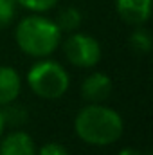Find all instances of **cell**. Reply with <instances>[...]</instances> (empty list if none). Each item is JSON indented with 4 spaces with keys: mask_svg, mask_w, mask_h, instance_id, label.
<instances>
[{
    "mask_svg": "<svg viewBox=\"0 0 153 155\" xmlns=\"http://www.w3.org/2000/svg\"><path fill=\"white\" fill-rule=\"evenodd\" d=\"M74 132L86 144L108 146L121 139L124 121L114 108L101 103H88L76 114Z\"/></svg>",
    "mask_w": 153,
    "mask_h": 155,
    "instance_id": "cell-1",
    "label": "cell"
},
{
    "mask_svg": "<svg viewBox=\"0 0 153 155\" xmlns=\"http://www.w3.org/2000/svg\"><path fill=\"white\" fill-rule=\"evenodd\" d=\"M61 35L63 33L54 20L33 15L18 22L15 40L24 54L33 58H47L60 47Z\"/></svg>",
    "mask_w": 153,
    "mask_h": 155,
    "instance_id": "cell-2",
    "label": "cell"
},
{
    "mask_svg": "<svg viewBox=\"0 0 153 155\" xmlns=\"http://www.w3.org/2000/svg\"><path fill=\"white\" fill-rule=\"evenodd\" d=\"M27 85L43 99H60L70 87V76L61 63L54 60H41L29 69Z\"/></svg>",
    "mask_w": 153,
    "mask_h": 155,
    "instance_id": "cell-3",
    "label": "cell"
},
{
    "mask_svg": "<svg viewBox=\"0 0 153 155\" xmlns=\"http://www.w3.org/2000/svg\"><path fill=\"white\" fill-rule=\"evenodd\" d=\"M63 54L74 67L90 69L101 60V45L94 36L74 31L63 41Z\"/></svg>",
    "mask_w": 153,
    "mask_h": 155,
    "instance_id": "cell-4",
    "label": "cell"
},
{
    "mask_svg": "<svg viewBox=\"0 0 153 155\" xmlns=\"http://www.w3.org/2000/svg\"><path fill=\"white\" fill-rule=\"evenodd\" d=\"M112 94V79L105 72H94L81 83V97L88 103H103Z\"/></svg>",
    "mask_w": 153,
    "mask_h": 155,
    "instance_id": "cell-5",
    "label": "cell"
},
{
    "mask_svg": "<svg viewBox=\"0 0 153 155\" xmlns=\"http://www.w3.org/2000/svg\"><path fill=\"white\" fill-rule=\"evenodd\" d=\"M115 9L124 22L142 25L150 20L151 0H115Z\"/></svg>",
    "mask_w": 153,
    "mask_h": 155,
    "instance_id": "cell-6",
    "label": "cell"
},
{
    "mask_svg": "<svg viewBox=\"0 0 153 155\" xmlns=\"http://www.w3.org/2000/svg\"><path fill=\"white\" fill-rule=\"evenodd\" d=\"M0 155H36V144L25 132H11L0 143Z\"/></svg>",
    "mask_w": 153,
    "mask_h": 155,
    "instance_id": "cell-7",
    "label": "cell"
},
{
    "mask_svg": "<svg viewBox=\"0 0 153 155\" xmlns=\"http://www.w3.org/2000/svg\"><path fill=\"white\" fill-rule=\"evenodd\" d=\"M22 90L20 74L7 65H0V107L16 101Z\"/></svg>",
    "mask_w": 153,
    "mask_h": 155,
    "instance_id": "cell-8",
    "label": "cell"
},
{
    "mask_svg": "<svg viewBox=\"0 0 153 155\" xmlns=\"http://www.w3.org/2000/svg\"><path fill=\"white\" fill-rule=\"evenodd\" d=\"M54 22H56V25L60 27L61 33H74V31H77V27L83 22V15H81V11L77 7L69 5V7H63L58 13V18Z\"/></svg>",
    "mask_w": 153,
    "mask_h": 155,
    "instance_id": "cell-9",
    "label": "cell"
},
{
    "mask_svg": "<svg viewBox=\"0 0 153 155\" xmlns=\"http://www.w3.org/2000/svg\"><path fill=\"white\" fill-rule=\"evenodd\" d=\"M130 47L137 54H148L150 49H151V35H150V31L137 25V29L130 36Z\"/></svg>",
    "mask_w": 153,
    "mask_h": 155,
    "instance_id": "cell-10",
    "label": "cell"
},
{
    "mask_svg": "<svg viewBox=\"0 0 153 155\" xmlns=\"http://www.w3.org/2000/svg\"><path fill=\"white\" fill-rule=\"evenodd\" d=\"M0 112L4 117V123L9 126H20L27 121V110L22 105H15V101L4 105V110H0Z\"/></svg>",
    "mask_w": 153,
    "mask_h": 155,
    "instance_id": "cell-11",
    "label": "cell"
},
{
    "mask_svg": "<svg viewBox=\"0 0 153 155\" xmlns=\"http://www.w3.org/2000/svg\"><path fill=\"white\" fill-rule=\"evenodd\" d=\"M16 15V2L15 0H0V31L9 27Z\"/></svg>",
    "mask_w": 153,
    "mask_h": 155,
    "instance_id": "cell-12",
    "label": "cell"
},
{
    "mask_svg": "<svg viewBox=\"0 0 153 155\" xmlns=\"http://www.w3.org/2000/svg\"><path fill=\"white\" fill-rule=\"evenodd\" d=\"M15 2L33 13H45L58 4V0H15Z\"/></svg>",
    "mask_w": 153,
    "mask_h": 155,
    "instance_id": "cell-13",
    "label": "cell"
},
{
    "mask_svg": "<svg viewBox=\"0 0 153 155\" xmlns=\"http://www.w3.org/2000/svg\"><path fill=\"white\" fill-rule=\"evenodd\" d=\"M36 155H70L69 150L60 143H47L40 150H36Z\"/></svg>",
    "mask_w": 153,
    "mask_h": 155,
    "instance_id": "cell-14",
    "label": "cell"
},
{
    "mask_svg": "<svg viewBox=\"0 0 153 155\" xmlns=\"http://www.w3.org/2000/svg\"><path fill=\"white\" fill-rule=\"evenodd\" d=\"M117 155H150V153L141 152V150H137V148H124V150H121Z\"/></svg>",
    "mask_w": 153,
    "mask_h": 155,
    "instance_id": "cell-15",
    "label": "cell"
},
{
    "mask_svg": "<svg viewBox=\"0 0 153 155\" xmlns=\"http://www.w3.org/2000/svg\"><path fill=\"white\" fill-rule=\"evenodd\" d=\"M4 128H5V123H4V117H2V112H0V137L4 134Z\"/></svg>",
    "mask_w": 153,
    "mask_h": 155,
    "instance_id": "cell-16",
    "label": "cell"
}]
</instances>
